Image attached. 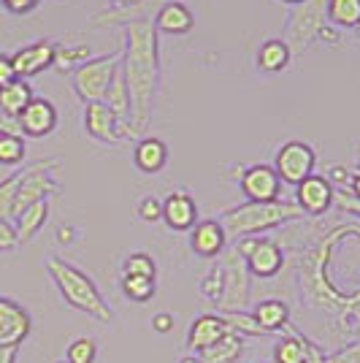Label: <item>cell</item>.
Here are the masks:
<instances>
[{"label":"cell","instance_id":"obj_10","mask_svg":"<svg viewBox=\"0 0 360 363\" xmlns=\"http://www.w3.org/2000/svg\"><path fill=\"white\" fill-rule=\"evenodd\" d=\"M241 193L247 201L252 203H271V201H279L282 193V179L276 177L274 166L266 163H255V166H247L239 174Z\"/></svg>","mask_w":360,"mask_h":363},{"label":"cell","instance_id":"obj_15","mask_svg":"<svg viewBox=\"0 0 360 363\" xmlns=\"http://www.w3.org/2000/svg\"><path fill=\"white\" fill-rule=\"evenodd\" d=\"M165 3H174V0H138L133 6H111L106 11L92 14V25H101V28H117V25H130L135 19H154V14L163 9ZM184 3V0H179Z\"/></svg>","mask_w":360,"mask_h":363},{"label":"cell","instance_id":"obj_44","mask_svg":"<svg viewBox=\"0 0 360 363\" xmlns=\"http://www.w3.org/2000/svg\"><path fill=\"white\" fill-rule=\"evenodd\" d=\"M152 331L154 333H171L174 331V318H171L168 312H157V315L152 318Z\"/></svg>","mask_w":360,"mask_h":363},{"label":"cell","instance_id":"obj_32","mask_svg":"<svg viewBox=\"0 0 360 363\" xmlns=\"http://www.w3.org/2000/svg\"><path fill=\"white\" fill-rule=\"evenodd\" d=\"M28 155L22 136H0V166H19Z\"/></svg>","mask_w":360,"mask_h":363},{"label":"cell","instance_id":"obj_45","mask_svg":"<svg viewBox=\"0 0 360 363\" xmlns=\"http://www.w3.org/2000/svg\"><path fill=\"white\" fill-rule=\"evenodd\" d=\"M339 184V190H349V182H352V174L347 171L344 166H333L330 168V184Z\"/></svg>","mask_w":360,"mask_h":363},{"label":"cell","instance_id":"obj_6","mask_svg":"<svg viewBox=\"0 0 360 363\" xmlns=\"http://www.w3.org/2000/svg\"><path fill=\"white\" fill-rule=\"evenodd\" d=\"M325 6L328 0H306L290 9L285 22V41L293 55H303L312 41H317L320 30L325 28Z\"/></svg>","mask_w":360,"mask_h":363},{"label":"cell","instance_id":"obj_51","mask_svg":"<svg viewBox=\"0 0 360 363\" xmlns=\"http://www.w3.org/2000/svg\"><path fill=\"white\" fill-rule=\"evenodd\" d=\"M111 3H114V6H122V9H125V6H133V3H138V0H111Z\"/></svg>","mask_w":360,"mask_h":363},{"label":"cell","instance_id":"obj_17","mask_svg":"<svg viewBox=\"0 0 360 363\" xmlns=\"http://www.w3.org/2000/svg\"><path fill=\"white\" fill-rule=\"evenodd\" d=\"M120 128H122L120 117L106 106L103 101L84 106V130H87L95 141H101V144H120L122 141Z\"/></svg>","mask_w":360,"mask_h":363},{"label":"cell","instance_id":"obj_1","mask_svg":"<svg viewBox=\"0 0 360 363\" xmlns=\"http://www.w3.org/2000/svg\"><path fill=\"white\" fill-rule=\"evenodd\" d=\"M122 71L130 95V117L122 125V138H144V130L152 122V106L160 79V52L157 30L152 19H135L125 25V52Z\"/></svg>","mask_w":360,"mask_h":363},{"label":"cell","instance_id":"obj_11","mask_svg":"<svg viewBox=\"0 0 360 363\" xmlns=\"http://www.w3.org/2000/svg\"><path fill=\"white\" fill-rule=\"evenodd\" d=\"M33 331L30 312L19 301L0 296V347H19Z\"/></svg>","mask_w":360,"mask_h":363},{"label":"cell","instance_id":"obj_23","mask_svg":"<svg viewBox=\"0 0 360 363\" xmlns=\"http://www.w3.org/2000/svg\"><path fill=\"white\" fill-rule=\"evenodd\" d=\"M46 220H49V201H38V203L28 206V209L14 220L16 239H19V244L33 242V239L44 230Z\"/></svg>","mask_w":360,"mask_h":363},{"label":"cell","instance_id":"obj_2","mask_svg":"<svg viewBox=\"0 0 360 363\" xmlns=\"http://www.w3.org/2000/svg\"><path fill=\"white\" fill-rule=\"evenodd\" d=\"M46 274L55 282V288L62 296V301L68 303V306H74L76 312L98 320L103 325L114 323L111 303L106 301V296L98 290V285L92 282L90 277L81 269H76L74 263H68L62 257H46Z\"/></svg>","mask_w":360,"mask_h":363},{"label":"cell","instance_id":"obj_37","mask_svg":"<svg viewBox=\"0 0 360 363\" xmlns=\"http://www.w3.org/2000/svg\"><path fill=\"white\" fill-rule=\"evenodd\" d=\"M138 217L144 223H160L163 220V201L154 196H147L138 201Z\"/></svg>","mask_w":360,"mask_h":363},{"label":"cell","instance_id":"obj_43","mask_svg":"<svg viewBox=\"0 0 360 363\" xmlns=\"http://www.w3.org/2000/svg\"><path fill=\"white\" fill-rule=\"evenodd\" d=\"M0 136H22V130H19V120H16V117H9L6 111H0Z\"/></svg>","mask_w":360,"mask_h":363},{"label":"cell","instance_id":"obj_14","mask_svg":"<svg viewBox=\"0 0 360 363\" xmlns=\"http://www.w3.org/2000/svg\"><path fill=\"white\" fill-rule=\"evenodd\" d=\"M55 57H57V44H52V41H33V44L16 49L11 55L16 79L28 82L33 76L44 74L46 68L55 65Z\"/></svg>","mask_w":360,"mask_h":363},{"label":"cell","instance_id":"obj_7","mask_svg":"<svg viewBox=\"0 0 360 363\" xmlns=\"http://www.w3.org/2000/svg\"><path fill=\"white\" fill-rule=\"evenodd\" d=\"M223 269V301L220 312H244L249 306V290H252V274L247 269V260L236 252V247L220 255Z\"/></svg>","mask_w":360,"mask_h":363},{"label":"cell","instance_id":"obj_39","mask_svg":"<svg viewBox=\"0 0 360 363\" xmlns=\"http://www.w3.org/2000/svg\"><path fill=\"white\" fill-rule=\"evenodd\" d=\"M325 363H360V342H352V345L325 355Z\"/></svg>","mask_w":360,"mask_h":363},{"label":"cell","instance_id":"obj_5","mask_svg":"<svg viewBox=\"0 0 360 363\" xmlns=\"http://www.w3.org/2000/svg\"><path fill=\"white\" fill-rule=\"evenodd\" d=\"M60 166V160L55 157H44L35 160L30 166L19 168V190H16L14 203V220L25 212L28 206L38 203V201H49V196H60V182H55L52 171Z\"/></svg>","mask_w":360,"mask_h":363},{"label":"cell","instance_id":"obj_3","mask_svg":"<svg viewBox=\"0 0 360 363\" xmlns=\"http://www.w3.org/2000/svg\"><path fill=\"white\" fill-rule=\"evenodd\" d=\"M303 212L296 201H271V203H241L233 209H225L220 214V223L225 228L227 239H247V236H260L266 230L282 228L287 223L300 220Z\"/></svg>","mask_w":360,"mask_h":363},{"label":"cell","instance_id":"obj_48","mask_svg":"<svg viewBox=\"0 0 360 363\" xmlns=\"http://www.w3.org/2000/svg\"><path fill=\"white\" fill-rule=\"evenodd\" d=\"M349 196L360 201V171H355V174H352V182H349Z\"/></svg>","mask_w":360,"mask_h":363},{"label":"cell","instance_id":"obj_22","mask_svg":"<svg viewBox=\"0 0 360 363\" xmlns=\"http://www.w3.org/2000/svg\"><path fill=\"white\" fill-rule=\"evenodd\" d=\"M252 320L266 333H279L290 325V306L282 298H263L252 309Z\"/></svg>","mask_w":360,"mask_h":363},{"label":"cell","instance_id":"obj_36","mask_svg":"<svg viewBox=\"0 0 360 363\" xmlns=\"http://www.w3.org/2000/svg\"><path fill=\"white\" fill-rule=\"evenodd\" d=\"M122 274H130V277H147V279H154L157 274V266L147 252H130L122 263Z\"/></svg>","mask_w":360,"mask_h":363},{"label":"cell","instance_id":"obj_53","mask_svg":"<svg viewBox=\"0 0 360 363\" xmlns=\"http://www.w3.org/2000/svg\"><path fill=\"white\" fill-rule=\"evenodd\" d=\"M358 171H360V157H358Z\"/></svg>","mask_w":360,"mask_h":363},{"label":"cell","instance_id":"obj_25","mask_svg":"<svg viewBox=\"0 0 360 363\" xmlns=\"http://www.w3.org/2000/svg\"><path fill=\"white\" fill-rule=\"evenodd\" d=\"M241 352H244V336L227 333L217 345L198 352V358H201V363H236L241 358Z\"/></svg>","mask_w":360,"mask_h":363},{"label":"cell","instance_id":"obj_24","mask_svg":"<svg viewBox=\"0 0 360 363\" xmlns=\"http://www.w3.org/2000/svg\"><path fill=\"white\" fill-rule=\"evenodd\" d=\"M290 57H293V52L282 38H269L257 49V68L263 74H279L290 65Z\"/></svg>","mask_w":360,"mask_h":363},{"label":"cell","instance_id":"obj_40","mask_svg":"<svg viewBox=\"0 0 360 363\" xmlns=\"http://www.w3.org/2000/svg\"><path fill=\"white\" fill-rule=\"evenodd\" d=\"M41 3H44V0H0V6H3L9 14H14V16L33 14V11H35Z\"/></svg>","mask_w":360,"mask_h":363},{"label":"cell","instance_id":"obj_33","mask_svg":"<svg viewBox=\"0 0 360 363\" xmlns=\"http://www.w3.org/2000/svg\"><path fill=\"white\" fill-rule=\"evenodd\" d=\"M98 358V345L92 336H79L65 350V361L68 363H95Z\"/></svg>","mask_w":360,"mask_h":363},{"label":"cell","instance_id":"obj_29","mask_svg":"<svg viewBox=\"0 0 360 363\" xmlns=\"http://www.w3.org/2000/svg\"><path fill=\"white\" fill-rule=\"evenodd\" d=\"M120 288H122V293H125V298H128V301L147 303V301H152V296H154V279L122 274Z\"/></svg>","mask_w":360,"mask_h":363},{"label":"cell","instance_id":"obj_34","mask_svg":"<svg viewBox=\"0 0 360 363\" xmlns=\"http://www.w3.org/2000/svg\"><path fill=\"white\" fill-rule=\"evenodd\" d=\"M16 190H19V171L0 179V217L14 223V203H16Z\"/></svg>","mask_w":360,"mask_h":363},{"label":"cell","instance_id":"obj_46","mask_svg":"<svg viewBox=\"0 0 360 363\" xmlns=\"http://www.w3.org/2000/svg\"><path fill=\"white\" fill-rule=\"evenodd\" d=\"M317 38H322V41H328V44H336V41H342V33L336 30L333 25H325L322 30H320V35Z\"/></svg>","mask_w":360,"mask_h":363},{"label":"cell","instance_id":"obj_52","mask_svg":"<svg viewBox=\"0 0 360 363\" xmlns=\"http://www.w3.org/2000/svg\"><path fill=\"white\" fill-rule=\"evenodd\" d=\"M282 3H287V6H298V3H306V0H282Z\"/></svg>","mask_w":360,"mask_h":363},{"label":"cell","instance_id":"obj_41","mask_svg":"<svg viewBox=\"0 0 360 363\" xmlns=\"http://www.w3.org/2000/svg\"><path fill=\"white\" fill-rule=\"evenodd\" d=\"M333 206H339V209L347 212V214L360 217V201L349 196V190H336V196H333Z\"/></svg>","mask_w":360,"mask_h":363},{"label":"cell","instance_id":"obj_9","mask_svg":"<svg viewBox=\"0 0 360 363\" xmlns=\"http://www.w3.org/2000/svg\"><path fill=\"white\" fill-rule=\"evenodd\" d=\"M315 166L317 152L306 141H287L274 155V171L282 179V184H290V187H296L306 177H312Z\"/></svg>","mask_w":360,"mask_h":363},{"label":"cell","instance_id":"obj_18","mask_svg":"<svg viewBox=\"0 0 360 363\" xmlns=\"http://www.w3.org/2000/svg\"><path fill=\"white\" fill-rule=\"evenodd\" d=\"M190 247L201 257H209V260L220 257L227 247V236L223 223L220 220H198L196 228L190 230Z\"/></svg>","mask_w":360,"mask_h":363},{"label":"cell","instance_id":"obj_16","mask_svg":"<svg viewBox=\"0 0 360 363\" xmlns=\"http://www.w3.org/2000/svg\"><path fill=\"white\" fill-rule=\"evenodd\" d=\"M230 331V325L225 323L223 315H214V312H203V315H198L193 320V325H190V331H187V350L198 355V352H203L206 347L211 345H217L223 336H227Z\"/></svg>","mask_w":360,"mask_h":363},{"label":"cell","instance_id":"obj_47","mask_svg":"<svg viewBox=\"0 0 360 363\" xmlns=\"http://www.w3.org/2000/svg\"><path fill=\"white\" fill-rule=\"evenodd\" d=\"M19 347H0V363H16Z\"/></svg>","mask_w":360,"mask_h":363},{"label":"cell","instance_id":"obj_8","mask_svg":"<svg viewBox=\"0 0 360 363\" xmlns=\"http://www.w3.org/2000/svg\"><path fill=\"white\" fill-rule=\"evenodd\" d=\"M236 252L247 260V269L257 279H274L285 266V252L282 244L274 239H260V236H247L233 244Z\"/></svg>","mask_w":360,"mask_h":363},{"label":"cell","instance_id":"obj_20","mask_svg":"<svg viewBox=\"0 0 360 363\" xmlns=\"http://www.w3.org/2000/svg\"><path fill=\"white\" fill-rule=\"evenodd\" d=\"M152 25H154V30L157 33L184 35V33H190L193 28H196V16H193V11H190L184 3L174 0V3H165L163 9L154 14Z\"/></svg>","mask_w":360,"mask_h":363},{"label":"cell","instance_id":"obj_27","mask_svg":"<svg viewBox=\"0 0 360 363\" xmlns=\"http://www.w3.org/2000/svg\"><path fill=\"white\" fill-rule=\"evenodd\" d=\"M325 16L333 28L358 30L360 28V0H328Z\"/></svg>","mask_w":360,"mask_h":363},{"label":"cell","instance_id":"obj_54","mask_svg":"<svg viewBox=\"0 0 360 363\" xmlns=\"http://www.w3.org/2000/svg\"><path fill=\"white\" fill-rule=\"evenodd\" d=\"M57 363H68V361H57Z\"/></svg>","mask_w":360,"mask_h":363},{"label":"cell","instance_id":"obj_31","mask_svg":"<svg viewBox=\"0 0 360 363\" xmlns=\"http://www.w3.org/2000/svg\"><path fill=\"white\" fill-rule=\"evenodd\" d=\"M90 60V46L87 44H76V46H57V57H55V65L62 68V71H74L81 62Z\"/></svg>","mask_w":360,"mask_h":363},{"label":"cell","instance_id":"obj_21","mask_svg":"<svg viewBox=\"0 0 360 363\" xmlns=\"http://www.w3.org/2000/svg\"><path fill=\"white\" fill-rule=\"evenodd\" d=\"M133 163L141 174H157L168 166V144L157 136H147L135 141Z\"/></svg>","mask_w":360,"mask_h":363},{"label":"cell","instance_id":"obj_49","mask_svg":"<svg viewBox=\"0 0 360 363\" xmlns=\"http://www.w3.org/2000/svg\"><path fill=\"white\" fill-rule=\"evenodd\" d=\"M57 239H60L62 244L74 242V228H71V225H62L60 233H57Z\"/></svg>","mask_w":360,"mask_h":363},{"label":"cell","instance_id":"obj_28","mask_svg":"<svg viewBox=\"0 0 360 363\" xmlns=\"http://www.w3.org/2000/svg\"><path fill=\"white\" fill-rule=\"evenodd\" d=\"M309 339L300 333H287L274 345V363H306Z\"/></svg>","mask_w":360,"mask_h":363},{"label":"cell","instance_id":"obj_42","mask_svg":"<svg viewBox=\"0 0 360 363\" xmlns=\"http://www.w3.org/2000/svg\"><path fill=\"white\" fill-rule=\"evenodd\" d=\"M14 79H16V74H14L11 55H3V52H0V90H3L6 84H11Z\"/></svg>","mask_w":360,"mask_h":363},{"label":"cell","instance_id":"obj_35","mask_svg":"<svg viewBox=\"0 0 360 363\" xmlns=\"http://www.w3.org/2000/svg\"><path fill=\"white\" fill-rule=\"evenodd\" d=\"M201 298H206L214 306H220V301H223V269H220V263H214L206 272V277L201 279Z\"/></svg>","mask_w":360,"mask_h":363},{"label":"cell","instance_id":"obj_12","mask_svg":"<svg viewBox=\"0 0 360 363\" xmlns=\"http://www.w3.org/2000/svg\"><path fill=\"white\" fill-rule=\"evenodd\" d=\"M16 120H19V130H22L25 138H46L49 133H55L60 114H57V106L49 98L33 95V101L25 106V111Z\"/></svg>","mask_w":360,"mask_h":363},{"label":"cell","instance_id":"obj_50","mask_svg":"<svg viewBox=\"0 0 360 363\" xmlns=\"http://www.w3.org/2000/svg\"><path fill=\"white\" fill-rule=\"evenodd\" d=\"M179 363H201V358H198V355H193V352H187L184 358H179Z\"/></svg>","mask_w":360,"mask_h":363},{"label":"cell","instance_id":"obj_19","mask_svg":"<svg viewBox=\"0 0 360 363\" xmlns=\"http://www.w3.org/2000/svg\"><path fill=\"white\" fill-rule=\"evenodd\" d=\"M163 220L165 225L171 230H193L198 223V206H196V198L184 190H174L171 196H165L163 201Z\"/></svg>","mask_w":360,"mask_h":363},{"label":"cell","instance_id":"obj_4","mask_svg":"<svg viewBox=\"0 0 360 363\" xmlns=\"http://www.w3.org/2000/svg\"><path fill=\"white\" fill-rule=\"evenodd\" d=\"M122 62V49L117 52H108L103 57H90L87 62H81L79 68L71 71V84H74L76 95L87 104H98L103 101L106 92H108V84L117 74Z\"/></svg>","mask_w":360,"mask_h":363},{"label":"cell","instance_id":"obj_30","mask_svg":"<svg viewBox=\"0 0 360 363\" xmlns=\"http://www.w3.org/2000/svg\"><path fill=\"white\" fill-rule=\"evenodd\" d=\"M223 318H225V323L230 325V331L244 336V339H247V336H255V339H266V336H269V333L263 331L255 320H252V315H247V312H223Z\"/></svg>","mask_w":360,"mask_h":363},{"label":"cell","instance_id":"obj_55","mask_svg":"<svg viewBox=\"0 0 360 363\" xmlns=\"http://www.w3.org/2000/svg\"><path fill=\"white\" fill-rule=\"evenodd\" d=\"M355 33H358V35H360V28H358V30H355Z\"/></svg>","mask_w":360,"mask_h":363},{"label":"cell","instance_id":"obj_13","mask_svg":"<svg viewBox=\"0 0 360 363\" xmlns=\"http://www.w3.org/2000/svg\"><path fill=\"white\" fill-rule=\"evenodd\" d=\"M333 196H336V187L330 184V179L312 174L306 179L296 184V203L303 214L309 217H322L333 206Z\"/></svg>","mask_w":360,"mask_h":363},{"label":"cell","instance_id":"obj_26","mask_svg":"<svg viewBox=\"0 0 360 363\" xmlns=\"http://www.w3.org/2000/svg\"><path fill=\"white\" fill-rule=\"evenodd\" d=\"M30 101H33V87L25 79H14L11 84H6L0 90V111H6L9 117H19Z\"/></svg>","mask_w":360,"mask_h":363},{"label":"cell","instance_id":"obj_38","mask_svg":"<svg viewBox=\"0 0 360 363\" xmlns=\"http://www.w3.org/2000/svg\"><path fill=\"white\" fill-rule=\"evenodd\" d=\"M16 247H19V239H16L14 223L0 217V252H14Z\"/></svg>","mask_w":360,"mask_h":363}]
</instances>
